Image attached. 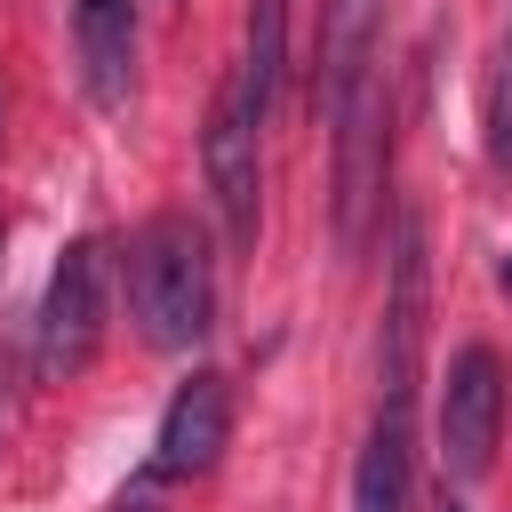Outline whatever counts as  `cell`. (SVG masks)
I'll return each instance as SVG.
<instances>
[{
	"label": "cell",
	"instance_id": "cell-5",
	"mask_svg": "<svg viewBox=\"0 0 512 512\" xmlns=\"http://www.w3.org/2000/svg\"><path fill=\"white\" fill-rule=\"evenodd\" d=\"M496 432H504V360L488 344H456V360L440 376V464H448V480H480L496 464Z\"/></svg>",
	"mask_w": 512,
	"mask_h": 512
},
{
	"label": "cell",
	"instance_id": "cell-15",
	"mask_svg": "<svg viewBox=\"0 0 512 512\" xmlns=\"http://www.w3.org/2000/svg\"><path fill=\"white\" fill-rule=\"evenodd\" d=\"M0 248H8V216H0Z\"/></svg>",
	"mask_w": 512,
	"mask_h": 512
},
{
	"label": "cell",
	"instance_id": "cell-2",
	"mask_svg": "<svg viewBox=\"0 0 512 512\" xmlns=\"http://www.w3.org/2000/svg\"><path fill=\"white\" fill-rule=\"evenodd\" d=\"M328 136H336V248L360 256V248H368V216H376V200H384V152H392L384 64H368V72L328 104Z\"/></svg>",
	"mask_w": 512,
	"mask_h": 512
},
{
	"label": "cell",
	"instance_id": "cell-6",
	"mask_svg": "<svg viewBox=\"0 0 512 512\" xmlns=\"http://www.w3.org/2000/svg\"><path fill=\"white\" fill-rule=\"evenodd\" d=\"M224 440H232V384H224L216 368H192V376L176 384V400L160 408V432H152L144 472H152V480H200V472L224 456Z\"/></svg>",
	"mask_w": 512,
	"mask_h": 512
},
{
	"label": "cell",
	"instance_id": "cell-9",
	"mask_svg": "<svg viewBox=\"0 0 512 512\" xmlns=\"http://www.w3.org/2000/svg\"><path fill=\"white\" fill-rule=\"evenodd\" d=\"M240 96L256 120H272L280 80H288V0H248V32H240Z\"/></svg>",
	"mask_w": 512,
	"mask_h": 512
},
{
	"label": "cell",
	"instance_id": "cell-3",
	"mask_svg": "<svg viewBox=\"0 0 512 512\" xmlns=\"http://www.w3.org/2000/svg\"><path fill=\"white\" fill-rule=\"evenodd\" d=\"M104 312H112V248L104 240H72L56 256V272H48V296H40V336H32L40 384H72L96 360Z\"/></svg>",
	"mask_w": 512,
	"mask_h": 512
},
{
	"label": "cell",
	"instance_id": "cell-10",
	"mask_svg": "<svg viewBox=\"0 0 512 512\" xmlns=\"http://www.w3.org/2000/svg\"><path fill=\"white\" fill-rule=\"evenodd\" d=\"M488 160H496V176H512V32H504L496 80H488Z\"/></svg>",
	"mask_w": 512,
	"mask_h": 512
},
{
	"label": "cell",
	"instance_id": "cell-14",
	"mask_svg": "<svg viewBox=\"0 0 512 512\" xmlns=\"http://www.w3.org/2000/svg\"><path fill=\"white\" fill-rule=\"evenodd\" d=\"M0 120H8V88H0Z\"/></svg>",
	"mask_w": 512,
	"mask_h": 512
},
{
	"label": "cell",
	"instance_id": "cell-7",
	"mask_svg": "<svg viewBox=\"0 0 512 512\" xmlns=\"http://www.w3.org/2000/svg\"><path fill=\"white\" fill-rule=\"evenodd\" d=\"M416 496V384H376V424L352 464V512H408Z\"/></svg>",
	"mask_w": 512,
	"mask_h": 512
},
{
	"label": "cell",
	"instance_id": "cell-1",
	"mask_svg": "<svg viewBox=\"0 0 512 512\" xmlns=\"http://www.w3.org/2000/svg\"><path fill=\"white\" fill-rule=\"evenodd\" d=\"M128 312L152 352H192L216 320V256L184 208H160L128 240Z\"/></svg>",
	"mask_w": 512,
	"mask_h": 512
},
{
	"label": "cell",
	"instance_id": "cell-12",
	"mask_svg": "<svg viewBox=\"0 0 512 512\" xmlns=\"http://www.w3.org/2000/svg\"><path fill=\"white\" fill-rule=\"evenodd\" d=\"M496 288H504V296H512V256H504V264H496Z\"/></svg>",
	"mask_w": 512,
	"mask_h": 512
},
{
	"label": "cell",
	"instance_id": "cell-8",
	"mask_svg": "<svg viewBox=\"0 0 512 512\" xmlns=\"http://www.w3.org/2000/svg\"><path fill=\"white\" fill-rule=\"evenodd\" d=\"M72 40H80L88 104L120 112L136 88V8L128 0H72Z\"/></svg>",
	"mask_w": 512,
	"mask_h": 512
},
{
	"label": "cell",
	"instance_id": "cell-11",
	"mask_svg": "<svg viewBox=\"0 0 512 512\" xmlns=\"http://www.w3.org/2000/svg\"><path fill=\"white\" fill-rule=\"evenodd\" d=\"M160 488H168V480H152V472H136V480H128L120 496H112V512H160Z\"/></svg>",
	"mask_w": 512,
	"mask_h": 512
},
{
	"label": "cell",
	"instance_id": "cell-13",
	"mask_svg": "<svg viewBox=\"0 0 512 512\" xmlns=\"http://www.w3.org/2000/svg\"><path fill=\"white\" fill-rule=\"evenodd\" d=\"M440 512H464V504H456V496H448V488H440Z\"/></svg>",
	"mask_w": 512,
	"mask_h": 512
},
{
	"label": "cell",
	"instance_id": "cell-4",
	"mask_svg": "<svg viewBox=\"0 0 512 512\" xmlns=\"http://www.w3.org/2000/svg\"><path fill=\"white\" fill-rule=\"evenodd\" d=\"M256 112L240 96V80L216 88L208 104V128H200V168H208V200L224 216V240L240 256H256V232H264V160H256Z\"/></svg>",
	"mask_w": 512,
	"mask_h": 512
}]
</instances>
